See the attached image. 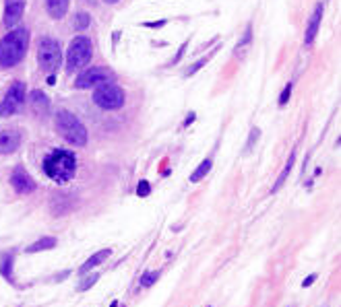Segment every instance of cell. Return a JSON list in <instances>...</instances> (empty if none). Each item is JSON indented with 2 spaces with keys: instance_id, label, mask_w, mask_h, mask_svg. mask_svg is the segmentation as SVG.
I'll list each match as a JSON object with an SVG mask.
<instances>
[{
  "instance_id": "1",
  "label": "cell",
  "mask_w": 341,
  "mask_h": 307,
  "mask_svg": "<svg viewBox=\"0 0 341 307\" xmlns=\"http://www.w3.org/2000/svg\"><path fill=\"white\" fill-rule=\"evenodd\" d=\"M29 46V31L27 29H12L0 39V66L12 68L17 66Z\"/></svg>"
},
{
  "instance_id": "2",
  "label": "cell",
  "mask_w": 341,
  "mask_h": 307,
  "mask_svg": "<svg viewBox=\"0 0 341 307\" xmlns=\"http://www.w3.org/2000/svg\"><path fill=\"white\" fill-rule=\"evenodd\" d=\"M44 171L52 181L66 184V181L73 179V175L77 171V157L71 151L56 149L44 159Z\"/></svg>"
},
{
  "instance_id": "3",
  "label": "cell",
  "mask_w": 341,
  "mask_h": 307,
  "mask_svg": "<svg viewBox=\"0 0 341 307\" xmlns=\"http://www.w3.org/2000/svg\"><path fill=\"white\" fill-rule=\"evenodd\" d=\"M54 124H56L58 134L64 138L66 143H71L75 147H85L87 145V128L75 114L62 109V111L56 114V118H54Z\"/></svg>"
},
{
  "instance_id": "4",
  "label": "cell",
  "mask_w": 341,
  "mask_h": 307,
  "mask_svg": "<svg viewBox=\"0 0 341 307\" xmlns=\"http://www.w3.org/2000/svg\"><path fill=\"white\" fill-rule=\"evenodd\" d=\"M93 58V46L87 35H77L66 50V66L68 71H81V68H87V64Z\"/></svg>"
},
{
  "instance_id": "5",
  "label": "cell",
  "mask_w": 341,
  "mask_h": 307,
  "mask_svg": "<svg viewBox=\"0 0 341 307\" xmlns=\"http://www.w3.org/2000/svg\"><path fill=\"white\" fill-rule=\"evenodd\" d=\"M124 101H126V95L114 80L100 82L93 91V103L102 109H120L124 105Z\"/></svg>"
},
{
  "instance_id": "6",
  "label": "cell",
  "mask_w": 341,
  "mask_h": 307,
  "mask_svg": "<svg viewBox=\"0 0 341 307\" xmlns=\"http://www.w3.org/2000/svg\"><path fill=\"white\" fill-rule=\"evenodd\" d=\"M37 62L39 68L48 75H54L58 71V66L62 62V50L60 44L52 37H42L39 39V46H37Z\"/></svg>"
},
{
  "instance_id": "7",
  "label": "cell",
  "mask_w": 341,
  "mask_h": 307,
  "mask_svg": "<svg viewBox=\"0 0 341 307\" xmlns=\"http://www.w3.org/2000/svg\"><path fill=\"white\" fill-rule=\"evenodd\" d=\"M23 101H25V82L15 80V82L10 85V89L6 91L4 99L0 101V118H8V116H12V114H15V111L23 105Z\"/></svg>"
},
{
  "instance_id": "8",
  "label": "cell",
  "mask_w": 341,
  "mask_h": 307,
  "mask_svg": "<svg viewBox=\"0 0 341 307\" xmlns=\"http://www.w3.org/2000/svg\"><path fill=\"white\" fill-rule=\"evenodd\" d=\"M110 80V73L106 71L104 66H89L87 71H83L77 80H75V87L77 89H89V87H98L100 82Z\"/></svg>"
},
{
  "instance_id": "9",
  "label": "cell",
  "mask_w": 341,
  "mask_h": 307,
  "mask_svg": "<svg viewBox=\"0 0 341 307\" xmlns=\"http://www.w3.org/2000/svg\"><path fill=\"white\" fill-rule=\"evenodd\" d=\"M10 186L15 188L17 194H31L37 188V184L33 181V177L27 173V169H23L21 165L12 169V173H10Z\"/></svg>"
},
{
  "instance_id": "10",
  "label": "cell",
  "mask_w": 341,
  "mask_h": 307,
  "mask_svg": "<svg viewBox=\"0 0 341 307\" xmlns=\"http://www.w3.org/2000/svg\"><path fill=\"white\" fill-rule=\"evenodd\" d=\"M23 143V134L17 128L0 130V155H10L15 153Z\"/></svg>"
},
{
  "instance_id": "11",
  "label": "cell",
  "mask_w": 341,
  "mask_h": 307,
  "mask_svg": "<svg viewBox=\"0 0 341 307\" xmlns=\"http://www.w3.org/2000/svg\"><path fill=\"white\" fill-rule=\"evenodd\" d=\"M25 10V0H6L4 2V25L6 27H15Z\"/></svg>"
},
{
  "instance_id": "12",
  "label": "cell",
  "mask_w": 341,
  "mask_h": 307,
  "mask_svg": "<svg viewBox=\"0 0 341 307\" xmlns=\"http://www.w3.org/2000/svg\"><path fill=\"white\" fill-rule=\"evenodd\" d=\"M321 19H323V4H317L315 12H312V17L308 21V27H306V35H304V44L306 46H310L312 41H315V37L319 33V27H321Z\"/></svg>"
},
{
  "instance_id": "13",
  "label": "cell",
  "mask_w": 341,
  "mask_h": 307,
  "mask_svg": "<svg viewBox=\"0 0 341 307\" xmlns=\"http://www.w3.org/2000/svg\"><path fill=\"white\" fill-rule=\"evenodd\" d=\"M46 8L52 19H62L68 10V0H46Z\"/></svg>"
},
{
  "instance_id": "14",
  "label": "cell",
  "mask_w": 341,
  "mask_h": 307,
  "mask_svg": "<svg viewBox=\"0 0 341 307\" xmlns=\"http://www.w3.org/2000/svg\"><path fill=\"white\" fill-rule=\"evenodd\" d=\"M110 254H112V252H110V249H102V252H98V254H93V256H91V258H89V260H87V262L83 264V266H81V268H79V272H81V274H85V272H89L91 268H95V266H100V264H102V262H106V258H108V256H110Z\"/></svg>"
},
{
  "instance_id": "15",
  "label": "cell",
  "mask_w": 341,
  "mask_h": 307,
  "mask_svg": "<svg viewBox=\"0 0 341 307\" xmlns=\"http://www.w3.org/2000/svg\"><path fill=\"white\" fill-rule=\"evenodd\" d=\"M29 101H31V107H33L35 114H44V111H48L50 101H48V97H46L42 91H33Z\"/></svg>"
},
{
  "instance_id": "16",
  "label": "cell",
  "mask_w": 341,
  "mask_h": 307,
  "mask_svg": "<svg viewBox=\"0 0 341 307\" xmlns=\"http://www.w3.org/2000/svg\"><path fill=\"white\" fill-rule=\"evenodd\" d=\"M52 247H56V239H54V237H44V239L31 243L29 247H27V252L37 254V252H46V249H52Z\"/></svg>"
},
{
  "instance_id": "17",
  "label": "cell",
  "mask_w": 341,
  "mask_h": 307,
  "mask_svg": "<svg viewBox=\"0 0 341 307\" xmlns=\"http://www.w3.org/2000/svg\"><path fill=\"white\" fill-rule=\"evenodd\" d=\"M294 161H296V153H292V155H290V159H288V163H285V167H283L281 175L277 177L275 186H273V192H277V190H279V188L285 184V179H288V175H290V171H292V167H294Z\"/></svg>"
},
{
  "instance_id": "18",
  "label": "cell",
  "mask_w": 341,
  "mask_h": 307,
  "mask_svg": "<svg viewBox=\"0 0 341 307\" xmlns=\"http://www.w3.org/2000/svg\"><path fill=\"white\" fill-rule=\"evenodd\" d=\"M211 165H213V161L211 159H205L199 167H197V169L193 171V175H190V181H193V184H197V181H201L205 175H207L209 171H211Z\"/></svg>"
},
{
  "instance_id": "19",
  "label": "cell",
  "mask_w": 341,
  "mask_h": 307,
  "mask_svg": "<svg viewBox=\"0 0 341 307\" xmlns=\"http://www.w3.org/2000/svg\"><path fill=\"white\" fill-rule=\"evenodd\" d=\"M0 272H2L6 281H12V256L2 258V262H0Z\"/></svg>"
},
{
  "instance_id": "20",
  "label": "cell",
  "mask_w": 341,
  "mask_h": 307,
  "mask_svg": "<svg viewBox=\"0 0 341 307\" xmlns=\"http://www.w3.org/2000/svg\"><path fill=\"white\" fill-rule=\"evenodd\" d=\"M89 23H91V17L87 15V12H79V15L75 17V27L79 31H83L85 27H89Z\"/></svg>"
},
{
  "instance_id": "21",
  "label": "cell",
  "mask_w": 341,
  "mask_h": 307,
  "mask_svg": "<svg viewBox=\"0 0 341 307\" xmlns=\"http://www.w3.org/2000/svg\"><path fill=\"white\" fill-rule=\"evenodd\" d=\"M136 194H139V198H145L151 194V186H149V181L147 179H141L139 181V186H136Z\"/></svg>"
},
{
  "instance_id": "22",
  "label": "cell",
  "mask_w": 341,
  "mask_h": 307,
  "mask_svg": "<svg viewBox=\"0 0 341 307\" xmlns=\"http://www.w3.org/2000/svg\"><path fill=\"white\" fill-rule=\"evenodd\" d=\"M159 278V272H147V274H143V278H141V285L143 287H151L155 281Z\"/></svg>"
},
{
  "instance_id": "23",
  "label": "cell",
  "mask_w": 341,
  "mask_h": 307,
  "mask_svg": "<svg viewBox=\"0 0 341 307\" xmlns=\"http://www.w3.org/2000/svg\"><path fill=\"white\" fill-rule=\"evenodd\" d=\"M98 281H100V274H91L89 278H85V283L79 285V291H87V289H91Z\"/></svg>"
},
{
  "instance_id": "24",
  "label": "cell",
  "mask_w": 341,
  "mask_h": 307,
  "mask_svg": "<svg viewBox=\"0 0 341 307\" xmlns=\"http://www.w3.org/2000/svg\"><path fill=\"white\" fill-rule=\"evenodd\" d=\"M290 93H292V85L288 82V87L283 89V93H281V97H279V105H285V103H288V99H290Z\"/></svg>"
},
{
  "instance_id": "25",
  "label": "cell",
  "mask_w": 341,
  "mask_h": 307,
  "mask_svg": "<svg viewBox=\"0 0 341 307\" xmlns=\"http://www.w3.org/2000/svg\"><path fill=\"white\" fill-rule=\"evenodd\" d=\"M248 41H250V27H248V29H246V33H244V39L240 41V44L236 46V50H242V46L244 44H248Z\"/></svg>"
},
{
  "instance_id": "26",
  "label": "cell",
  "mask_w": 341,
  "mask_h": 307,
  "mask_svg": "<svg viewBox=\"0 0 341 307\" xmlns=\"http://www.w3.org/2000/svg\"><path fill=\"white\" fill-rule=\"evenodd\" d=\"M317 281V274H310V276H306L304 278V283H302V287H310L312 283H315Z\"/></svg>"
},
{
  "instance_id": "27",
  "label": "cell",
  "mask_w": 341,
  "mask_h": 307,
  "mask_svg": "<svg viewBox=\"0 0 341 307\" xmlns=\"http://www.w3.org/2000/svg\"><path fill=\"white\" fill-rule=\"evenodd\" d=\"M110 307H118V301H112V303H110Z\"/></svg>"
}]
</instances>
